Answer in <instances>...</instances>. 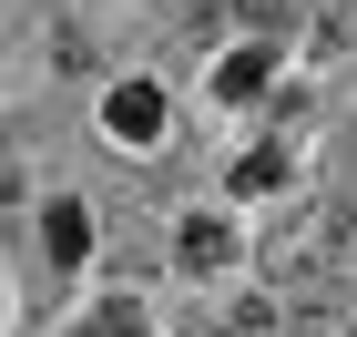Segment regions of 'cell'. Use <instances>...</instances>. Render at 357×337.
<instances>
[{
  "instance_id": "277c9868",
  "label": "cell",
  "mask_w": 357,
  "mask_h": 337,
  "mask_svg": "<svg viewBox=\"0 0 357 337\" xmlns=\"http://www.w3.org/2000/svg\"><path fill=\"white\" fill-rule=\"evenodd\" d=\"M174 255H184V266H225V255H235V235H225L215 215H194L184 235H174Z\"/></svg>"
},
{
  "instance_id": "6da1fadb",
  "label": "cell",
  "mask_w": 357,
  "mask_h": 337,
  "mask_svg": "<svg viewBox=\"0 0 357 337\" xmlns=\"http://www.w3.org/2000/svg\"><path fill=\"white\" fill-rule=\"evenodd\" d=\"M347 266H357V204H286V215L266 225V276L286 286V297L337 286Z\"/></svg>"
},
{
  "instance_id": "3957f363",
  "label": "cell",
  "mask_w": 357,
  "mask_h": 337,
  "mask_svg": "<svg viewBox=\"0 0 357 337\" xmlns=\"http://www.w3.org/2000/svg\"><path fill=\"white\" fill-rule=\"evenodd\" d=\"M41 235H52V266H82V255H92V204H72V195H61Z\"/></svg>"
},
{
  "instance_id": "8992f818",
  "label": "cell",
  "mask_w": 357,
  "mask_h": 337,
  "mask_svg": "<svg viewBox=\"0 0 357 337\" xmlns=\"http://www.w3.org/2000/svg\"><path fill=\"white\" fill-rule=\"evenodd\" d=\"M225 92H235V103H245V92H266V52H225V72H215Z\"/></svg>"
},
{
  "instance_id": "7a4b0ae2",
  "label": "cell",
  "mask_w": 357,
  "mask_h": 337,
  "mask_svg": "<svg viewBox=\"0 0 357 337\" xmlns=\"http://www.w3.org/2000/svg\"><path fill=\"white\" fill-rule=\"evenodd\" d=\"M102 133L133 143V153H153V143H164V92L153 82H112L102 92Z\"/></svg>"
},
{
  "instance_id": "52a82bcc",
  "label": "cell",
  "mask_w": 357,
  "mask_h": 337,
  "mask_svg": "<svg viewBox=\"0 0 357 337\" xmlns=\"http://www.w3.org/2000/svg\"><path fill=\"white\" fill-rule=\"evenodd\" d=\"M143 327V307H133V297H123V307H102V317H92V337H133Z\"/></svg>"
},
{
  "instance_id": "30bf717a",
  "label": "cell",
  "mask_w": 357,
  "mask_h": 337,
  "mask_svg": "<svg viewBox=\"0 0 357 337\" xmlns=\"http://www.w3.org/2000/svg\"><path fill=\"white\" fill-rule=\"evenodd\" d=\"M296 337H317V327H296Z\"/></svg>"
},
{
  "instance_id": "5b68a950",
  "label": "cell",
  "mask_w": 357,
  "mask_h": 337,
  "mask_svg": "<svg viewBox=\"0 0 357 337\" xmlns=\"http://www.w3.org/2000/svg\"><path fill=\"white\" fill-rule=\"evenodd\" d=\"M275 174H286V153H275V143H255V153H235V195H266Z\"/></svg>"
},
{
  "instance_id": "9c48e42d",
  "label": "cell",
  "mask_w": 357,
  "mask_h": 337,
  "mask_svg": "<svg viewBox=\"0 0 357 337\" xmlns=\"http://www.w3.org/2000/svg\"><path fill=\"white\" fill-rule=\"evenodd\" d=\"M194 337H245V327H194Z\"/></svg>"
},
{
  "instance_id": "ba28073f",
  "label": "cell",
  "mask_w": 357,
  "mask_h": 337,
  "mask_svg": "<svg viewBox=\"0 0 357 337\" xmlns=\"http://www.w3.org/2000/svg\"><path fill=\"white\" fill-rule=\"evenodd\" d=\"M21 195V153H10V133H0V204Z\"/></svg>"
}]
</instances>
